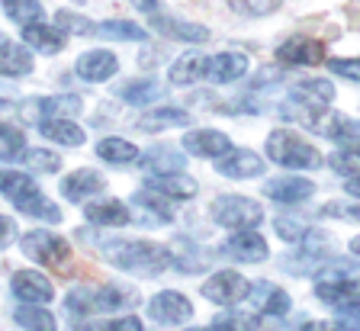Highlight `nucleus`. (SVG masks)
Returning a JSON list of instances; mask_svg holds the SVG:
<instances>
[{
	"instance_id": "obj_6",
	"label": "nucleus",
	"mask_w": 360,
	"mask_h": 331,
	"mask_svg": "<svg viewBox=\"0 0 360 331\" xmlns=\"http://www.w3.org/2000/svg\"><path fill=\"white\" fill-rule=\"evenodd\" d=\"M22 254L39 264H49V267H58V264H65L68 257H71V248H68V241L58 238L55 232L36 228V232L22 235Z\"/></svg>"
},
{
	"instance_id": "obj_34",
	"label": "nucleus",
	"mask_w": 360,
	"mask_h": 331,
	"mask_svg": "<svg viewBox=\"0 0 360 331\" xmlns=\"http://www.w3.org/2000/svg\"><path fill=\"white\" fill-rule=\"evenodd\" d=\"M139 126L145 132H158V129H171V126H187V113L177 110V106H165V110H155V113H145L139 119Z\"/></svg>"
},
{
	"instance_id": "obj_53",
	"label": "nucleus",
	"mask_w": 360,
	"mask_h": 331,
	"mask_svg": "<svg viewBox=\"0 0 360 331\" xmlns=\"http://www.w3.org/2000/svg\"><path fill=\"white\" fill-rule=\"evenodd\" d=\"M4 106H7V100H0V110H4Z\"/></svg>"
},
{
	"instance_id": "obj_17",
	"label": "nucleus",
	"mask_w": 360,
	"mask_h": 331,
	"mask_svg": "<svg viewBox=\"0 0 360 331\" xmlns=\"http://www.w3.org/2000/svg\"><path fill=\"white\" fill-rule=\"evenodd\" d=\"M248 71V55L241 52H222L216 58H206V77L212 84H232L238 77H245Z\"/></svg>"
},
{
	"instance_id": "obj_20",
	"label": "nucleus",
	"mask_w": 360,
	"mask_h": 331,
	"mask_svg": "<svg viewBox=\"0 0 360 331\" xmlns=\"http://www.w3.org/2000/svg\"><path fill=\"white\" fill-rule=\"evenodd\" d=\"M22 42L42 55H55L65 48V32H61L58 26H49V23H42V20H36V23L22 26Z\"/></svg>"
},
{
	"instance_id": "obj_7",
	"label": "nucleus",
	"mask_w": 360,
	"mask_h": 331,
	"mask_svg": "<svg viewBox=\"0 0 360 331\" xmlns=\"http://www.w3.org/2000/svg\"><path fill=\"white\" fill-rule=\"evenodd\" d=\"M292 100L302 106V122L312 126V122L319 119V110L335 100V87H331V81H325V77H309V81H300L292 87Z\"/></svg>"
},
{
	"instance_id": "obj_16",
	"label": "nucleus",
	"mask_w": 360,
	"mask_h": 331,
	"mask_svg": "<svg viewBox=\"0 0 360 331\" xmlns=\"http://www.w3.org/2000/svg\"><path fill=\"white\" fill-rule=\"evenodd\" d=\"M184 148H187L190 155H196V158H222L225 151L232 148V142H229V136H222V132L200 129V132H187V136H184Z\"/></svg>"
},
{
	"instance_id": "obj_3",
	"label": "nucleus",
	"mask_w": 360,
	"mask_h": 331,
	"mask_svg": "<svg viewBox=\"0 0 360 331\" xmlns=\"http://www.w3.org/2000/svg\"><path fill=\"white\" fill-rule=\"evenodd\" d=\"M267 158L280 167H292V171H315V167L322 164V155H319L306 138H300L296 132H286V129L270 132Z\"/></svg>"
},
{
	"instance_id": "obj_30",
	"label": "nucleus",
	"mask_w": 360,
	"mask_h": 331,
	"mask_svg": "<svg viewBox=\"0 0 360 331\" xmlns=\"http://www.w3.org/2000/svg\"><path fill=\"white\" fill-rule=\"evenodd\" d=\"M202 74H206V58L196 55V52H190V55H184V58L174 61L171 84H180V87H184V84H196Z\"/></svg>"
},
{
	"instance_id": "obj_15",
	"label": "nucleus",
	"mask_w": 360,
	"mask_h": 331,
	"mask_svg": "<svg viewBox=\"0 0 360 331\" xmlns=\"http://www.w3.org/2000/svg\"><path fill=\"white\" fill-rule=\"evenodd\" d=\"M277 58L286 61V65H319L325 61V46L322 42H315V39H286L283 46L277 48Z\"/></svg>"
},
{
	"instance_id": "obj_4",
	"label": "nucleus",
	"mask_w": 360,
	"mask_h": 331,
	"mask_svg": "<svg viewBox=\"0 0 360 331\" xmlns=\"http://www.w3.org/2000/svg\"><path fill=\"white\" fill-rule=\"evenodd\" d=\"M132 296L120 286H75L68 293V309L75 316H97V312H112V309L129 306Z\"/></svg>"
},
{
	"instance_id": "obj_26",
	"label": "nucleus",
	"mask_w": 360,
	"mask_h": 331,
	"mask_svg": "<svg viewBox=\"0 0 360 331\" xmlns=\"http://www.w3.org/2000/svg\"><path fill=\"white\" fill-rule=\"evenodd\" d=\"M158 32H165L171 39H180V42H206L210 39V30L200 23H184V20H171V16H155L151 20Z\"/></svg>"
},
{
	"instance_id": "obj_41",
	"label": "nucleus",
	"mask_w": 360,
	"mask_h": 331,
	"mask_svg": "<svg viewBox=\"0 0 360 331\" xmlns=\"http://www.w3.org/2000/svg\"><path fill=\"white\" fill-rule=\"evenodd\" d=\"M328 161L338 174H347V177L360 174V151L357 148H341V151H335Z\"/></svg>"
},
{
	"instance_id": "obj_10",
	"label": "nucleus",
	"mask_w": 360,
	"mask_h": 331,
	"mask_svg": "<svg viewBox=\"0 0 360 331\" xmlns=\"http://www.w3.org/2000/svg\"><path fill=\"white\" fill-rule=\"evenodd\" d=\"M148 316L161 325H184L190 316H193V306H190L187 296L167 290V293H158L155 299L148 302Z\"/></svg>"
},
{
	"instance_id": "obj_52",
	"label": "nucleus",
	"mask_w": 360,
	"mask_h": 331,
	"mask_svg": "<svg viewBox=\"0 0 360 331\" xmlns=\"http://www.w3.org/2000/svg\"><path fill=\"white\" fill-rule=\"evenodd\" d=\"M351 251L360 257V238H354V241H351Z\"/></svg>"
},
{
	"instance_id": "obj_28",
	"label": "nucleus",
	"mask_w": 360,
	"mask_h": 331,
	"mask_svg": "<svg viewBox=\"0 0 360 331\" xmlns=\"http://www.w3.org/2000/svg\"><path fill=\"white\" fill-rule=\"evenodd\" d=\"M42 136L58 145H84V129L71 119H42Z\"/></svg>"
},
{
	"instance_id": "obj_42",
	"label": "nucleus",
	"mask_w": 360,
	"mask_h": 331,
	"mask_svg": "<svg viewBox=\"0 0 360 331\" xmlns=\"http://www.w3.org/2000/svg\"><path fill=\"white\" fill-rule=\"evenodd\" d=\"M55 20H58V30L61 32H75V36H87V32H94V26L87 23V20H84V16H77V13H71V10H61L58 16H55Z\"/></svg>"
},
{
	"instance_id": "obj_35",
	"label": "nucleus",
	"mask_w": 360,
	"mask_h": 331,
	"mask_svg": "<svg viewBox=\"0 0 360 331\" xmlns=\"http://www.w3.org/2000/svg\"><path fill=\"white\" fill-rule=\"evenodd\" d=\"M16 322H20L26 331H55V316L45 312V309H39V306H32V302L16 309Z\"/></svg>"
},
{
	"instance_id": "obj_8",
	"label": "nucleus",
	"mask_w": 360,
	"mask_h": 331,
	"mask_svg": "<svg viewBox=\"0 0 360 331\" xmlns=\"http://www.w3.org/2000/svg\"><path fill=\"white\" fill-rule=\"evenodd\" d=\"M248 280L241 277V273L235 271H222L216 273V277H210L206 283H202V296L212 302H219V306H232V302H241L248 296Z\"/></svg>"
},
{
	"instance_id": "obj_18",
	"label": "nucleus",
	"mask_w": 360,
	"mask_h": 331,
	"mask_svg": "<svg viewBox=\"0 0 360 331\" xmlns=\"http://www.w3.org/2000/svg\"><path fill=\"white\" fill-rule=\"evenodd\" d=\"M10 286H13V296H20L22 302H36V306L39 302H52V283L36 271H16Z\"/></svg>"
},
{
	"instance_id": "obj_40",
	"label": "nucleus",
	"mask_w": 360,
	"mask_h": 331,
	"mask_svg": "<svg viewBox=\"0 0 360 331\" xmlns=\"http://www.w3.org/2000/svg\"><path fill=\"white\" fill-rule=\"evenodd\" d=\"M283 0H229V7L241 16H267L280 7Z\"/></svg>"
},
{
	"instance_id": "obj_51",
	"label": "nucleus",
	"mask_w": 360,
	"mask_h": 331,
	"mask_svg": "<svg viewBox=\"0 0 360 331\" xmlns=\"http://www.w3.org/2000/svg\"><path fill=\"white\" fill-rule=\"evenodd\" d=\"M345 216H351V219H360V206H351V209H345Z\"/></svg>"
},
{
	"instance_id": "obj_32",
	"label": "nucleus",
	"mask_w": 360,
	"mask_h": 331,
	"mask_svg": "<svg viewBox=\"0 0 360 331\" xmlns=\"http://www.w3.org/2000/svg\"><path fill=\"white\" fill-rule=\"evenodd\" d=\"M94 32L103 39H120V42H145V30L129 20H106V23L94 26Z\"/></svg>"
},
{
	"instance_id": "obj_36",
	"label": "nucleus",
	"mask_w": 360,
	"mask_h": 331,
	"mask_svg": "<svg viewBox=\"0 0 360 331\" xmlns=\"http://www.w3.org/2000/svg\"><path fill=\"white\" fill-rule=\"evenodd\" d=\"M39 110L45 113V119H65V116L81 113V100L75 93H65V97H45L39 103Z\"/></svg>"
},
{
	"instance_id": "obj_33",
	"label": "nucleus",
	"mask_w": 360,
	"mask_h": 331,
	"mask_svg": "<svg viewBox=\"0 0 360 331\" xmlns=\"http://www.w3.org/2000/svg\"><path fill=\"white\" fill-rule=\"evenodd\" d=\"M97 155L103 161H110V164H129V161L139 158V148L132 142H126V138H103L97 145Z\"/></svg>"
},
{
	"instance_id": "obj_44",
	"label": "nucleus",
	"mask_w": 360,
	"mask_h": 331,
	"mask_svg": "<svg viewBox=\"0 0 360 331\" xmlns=\"http://www.w3.org/2000/svg\"><path fill=\"white\" fill-rule=\"evenodd\" d=\"M328 68L335 71V74L347 77V81H357L360 84V58H331Z\"/></svg>"
},
{
	"instance_id": "obj_2",
	"label": "nucleus",
	"mask_w": 360,
	"mask_h": 331,
	"mask_svg": "<svg viewBox=\"0 0 360 331\" xmlns=\"http://www.w3.org/2000/svg\"><path fill=\"white\" fill-rule=\"evenodd\" d=\"M0 193L13 200V206L26 216H36V219H45V222H58L61 212L58 206H52L45 200V193L32 183L30 174L22 171H0Z\"/></svg>"
},
{
	"instance_id": "obj_38",
	"label": "nucleus",
	"mask_w": 360,
	"mask_h": 331,
	"mask_svg": "<svg viewBox=\"0 0 360 331\" xmlns=\"http://www.w3.org/2000/svg\"><path fill=\"white\" fill-rule=\"evenodd\" d=\"M22 161L32 167L36 174H55L61 167V158L55 151L49 148H32V151H22Z\"/></svg>"
},
{
	"instance_id": "obj_27",
	"label": "nucleus",
	"mask_w": 360,
	"mask_h": 331,
	"mask_svg": "<svg viewBox=\"0 0 360 331\" xmlns=\"http://www.w3.org/2000/svg\"><path fill=\"white\" fill-rule=\"evenodd\" d=\"M135 209H139L142 222H148V226H161V222H171L174 219L171 203L161 200V196H155L151 190H145V193L135 196Z\"/></svg>"
},
{
	"instance_id": "obj_39",
	"label": "nucleus",
	"mask_w": 360,
	"mask_h": 331,
	"mask_svg": "<svg viewBox=\"0 0 360 331\" xmlns=\"http://www.w3.org/2000/svg\"><path fill=\"white\" fill-rule=\"evenodd\" d=\"M212 331H257V318L245 312H225L210 325Z\"/></svg>"
},
{
	"instance_id": "obj_29",
	"label": "nucleus",
	"mask_w": 360,
	"mask_h": 331,
	"mask_svg": "<svg viewBox=\"0 0 360 331\" xmlns=\"http://www.w3.org/2000/svg\"><path fill=\"white\" fill-rule=\"evenodd\" d=\"M139 164L145 167L148 174H177V171H184V164H187V158L180 155V151H171V148H158V151H151V155H145Z\"/></svg>"
},
{
	"instance_id": "obj_23",
	"label": "nucleus",
	"mask_w": 360,
	"mask_h": 331,
	"mask_svg": "<svg viewBox=\"0 0 360 331\" xmlns=\"http://www.w3.org/2000/svg\"><path fill=\"white\" fill-rule=\"evenodd\" d=\"M248 296H251L255 306L261 309V312H267V316H283V312H290V296H286L280 286H274V283L248 286Z\"/></svg>"
},
{
	"instance_id": "obj_13",
	"label": "nucleus",
	"mask_w": 360,
	"mask_h": 331,
	"mask_svg": "<svg viewBox=\"0 0 360 331\" xmlns=\"http://www.w3.org/2000/svg\"><path fill=\"white\" fill-rule=\"evenodd\" d=\"M219 174L235 177V181H248V177L264 174V158L261 155H255V151H248V148L225 151L222 158H219Z\"/></svg>"
},
{
	"instance_id": "obj_45",
	"label": "nucleus",
	"mask_w": 360,
	"mask_h": 331,
	"mask_svg": "<svg viewBox=\"0 0 360 331\" xmlns=\"http://www.w3.org/2000/svg\"><path fill=\"white\" fill-rule=\"evenodd\" d=\"M277 232H280V238H286V241H300L302 235H309V228L302 226V222H290V219H277Z\"/></svg>"
},
{
	"instance_id": "obj_47",
	"label": "nucleus",
	"mask_w": 360,
	"mask_h": 331,
	"mask_svg": "<svg viewBox=\"0 0 360 331\" xmlns=\"http://www.w3.org/2000/svg\"><path fill=\"white\" fill-rule=\"evenodd\" d=\"M0 142H10V145H13V151L22 148V136L16 132L13 126H7V122H0ZM16 155H20V151H16Z\"/></svg>"
},
{
	"instance_id": "obj_11",
	"label": "nucleus",
	"mask_w": 360,
	"mask_h": 331,
	"mask_svg": "<svg viewBox=\"0 0 360 331\" xmlns=\"http://www.w3.org/2000/svg\"><path fill=\"white\" fill-rule=\"evenodd\" d=\"M225 254L241 264H261L267 257V241L257 232H251V228H238L232 238L225 241Z\"/></svg>"
},
{
	"instance_id": "obj_31",
	"label": "nucleus",
	"mask_w": 360,
	"mask_h": 331,
	"mask_svg": "<svg viewBox=\"0 0 360 331\" xmlns=\"http://www.w3.org/2000/svg\"><path fill=\"white\" fill-rule=\"evenodd\" d=\"M120 97L126 103H135V106H145L151 103L155 97H161V84L151 81V77H139V81H129L120 87Z\"/></svg>"
},
{
	"instance_id": "obj_1",
	"label": "nucleus",
	"mask_w": 360,
	"mask_h": 331,
	"mask_svg": "<svg viewBox=\"0 0 360 331\" xmlns=\"http://www.w3.org/2000/svg\"><path fill=\"white\" fill-rule=\"evenodd\" d=\"M103 254L112 267L132 273H161L165 267H171V251L155 245L145 238H116L103 245Z\"/></svg>"
},
{
	"instance_id": "obj_37",
	"label": "nucleus",
	"mask_w": 360,
	"mask_h": 331,
	"mask_svg": "<svg viewBox=\"0 0 360 331\" xmlns=\"http://www.w3.org/2000/svg\"><path fill=\"white\" fill-rule=\"evenodd\" d=\"M4 10L20 26H30L36 20H42V4L39 0H4Z\"/></svg>"
},
{
	"instance_id": "obj_9",
	"label": "nucleus",
	"mask_w": 360,
	"mask_h": 331,
	"mask_svg": "<svg viewBox=\"0 0 360 331\" xmlns=\"http://www.w3.org/2000/svg\"><path fill=\"white\" fill-rule=\"evenodd\" d=\"M315 296L328 306L341 309V312H351V309L360 306V280H347V277H338V280H319L315 283Z\"/></svg>"
},
{
	"instance_id": "obj_19",
	"label": "nucleus",
	"mask_w": 360,
	"mask_h": 331,
	"mask_svg": "<svg viewBox=\"0 0 360 331\" xmlns=\"http://www.w3.org/2000/svg\"><path fill=\"white\" fill-rule=\"evenodd\" d=\"M264 193L277 203H302L315 193V183L306 181V177H277V181L264 183Z\"/></svg>"
},
{
	"instance_id": "obj_50",
	"label": "nucleus",
	"mask_w": 360,
	"mask_h": 331,
	"mask_svg": "<svg viewBox=\"0 0 360 331\" xmlns=\"http://www.w3.org/2000/svg\"><path fill=\"white\" fill-rule=\"evenodd\" d=\"M345 190H347V193H351V196H357V200H360V174H354V177H347Z\"/></svg>"
},
{
	"instance_id": "obj_24",
	"label": "nucleus",
	"mask_w": 360,
	"mask_h": 331,
	"mask_svg": "<svg viewBox=\"0 0 360 331\" xmlns=\"http://www.w3.org/2000/svg\"><path fill=\"white\" fill-rule=\"evenodd\" d=\"M32 71V52L16 42H0V74L4 77H22Z\"/></svg>"
},
{
	"instance_id": "obj_21",
	"label": "nucleus",
	"mask_w": 360,
	"mask_h": 331,
	"mask_svg": "<svg viewBox=\"0 0 360 331\" xmlns=\"http://www.w3.org/2000/svg\"><path fill=\"white\" fill-rule=\"evenodd\" d=\"M145 187H148L151 193L171 196V200H190V196L196 193V181L190 177V174H180V171L177 174H161V177L151 174Z\"/></svg>"
},
{
	"instance_id": "obj_5",
	"label": "nucleus",
	"mask_w": 360,
	"mask_h": 331,
	"mask_svg": "<svg viewBox=\"0 0 360 331\" xmlns=\"http://www.w3.org/2000/svg\"><path fill=\"white\" fill-rule=\"evenodd\" d=\"M212 219L225 228H251L264 219V209L251 196H219L212 203Z\"/></svg>"
},
{
	"instance_id": "obj_14",
	"label": "nucleus",
	"mask_w": 360,
	"mask_h": 331,
	"mask_svg": "<svg viewBox=\"0 0 360 331\" xmlns=\"http://www.w3.org/2000/svg\"><path fill=\"white\" fill-rule=\"evenodd\" d=\"M116 71H120V61H116L112 52H106V48H94V52H84L81 58H77V74L90 84L110 81Z\"/></svg>"
},
{
	"instance_id": "obj_25",
	"label": "nucleus",
	"mask_w": 360,
	"mask_h": 331,
	"mask_svg": "<svg viewBox=\"0 0 360 331\" xmlns=\"http://www.w3.org/2000/svg\"><path fill=\"white\" fill-rule=\"evenodd\" d=\"M103 190V177H100L97 171H90V167H81V171L68 174L65 181H61V193L68 196V200H84V196L90 193H100Z\"/></svg>"
},
{
	"instance_id": "obj_43",
	"label": "nucleus",
	"mask_w": 360,
	"mask_h": 331,
	"mask_svg": "<svg viewBox=\"0 0 360 331\" xmlns=\"http://www.w3.org/2000/svg\"><path fill=\"white\" fill-rule=\"evenodd\" d=\"M77 331H142V322L135 316L112 318V322H97V325H81Z\"/></svg>"
},
{
	"instance_id": "obj_22",
	"label": "nucleus",
	"mask_w": 360,
	"mask_h": 331,
	"mask_svg": "<svg viewBox=\"0 0 360 331\" xmlns=\"http://www.w3.org/2000/svg\"><path fill=\"white\" fill-rule=\"evenodd\" d=\"M84 216L94 222V226H126L132 212L129 206H122L120 200H97V203L84 206Z\"/></svg>"
},
{
	"instance_id": "obj_49",
	"label": "nucleus",
	"mask_w": 360,
	"mask_h": 331,
	"mask_svg": "<svg viewBox=\"0 0 360 331\" xmlns=\"http://www.w3.org/2000/svg\"><path fill=\"white\" fill-rule=\"evenodd\" d=\"M135 10H142V13H155L158 10V0H132Z\"/></svg>"
},
{
	"instance_id": "obj_12",
	"label": "nucleus",
	"mask_w": 360,
	"mask_h": 331,
	"mask_svg": "<svg viewBox=\"0 0 360 331\" xmlns=\"http://www.w3.org/2000/svg\"><path fill=\"white\" fill-rule=\"evenodd\" d=\"M312 129H319L325 138L341 142L345 148L360 151V122L357 119H347V116H341V113H331V116H319V119L312 122Z\"/></svg>"
},
{
	"instance_id": "obj_46",
	"label": "nucleus",
	"mask_w": 360,
	"mask_h": 331,
	"mask_svg": "<svg viewBox=\"0 0 360 331\" xmlns=\"http://www.w3.org/2000/svg\"><path fill=\"white\" fill-rule=\"evenodd\" d=\"M13 238H16V222L7 216H0V248H7Z\"/></svg>"
},
{
	"instance_id": "obj_48",
	"label": "nucleus",
	"mask_w": 360,
	"mask_h": 331,
	"mask_svg": "<svg viewBox=\"0 0 360 331\" xmlns=\"http://www.w3.org/2000/svg\"><path fill=\"white\" fill-rule=\"evenodd\" d=\"M338 325H341V331H360V306L351 309V312H345Z\"/></svg>"
},
{
	"instance_id": "obj_54",
	"label": "nucleus",
	"mask_w": 360,
	"mask_h": 331,
	"mask_svg": "<svg viewBox=\"0 0 360 331\" xmlns=\"http://www.w3.org/2000/svg\"><path fill=\"white\" fill-rule=\"evenodd\" d=\"M193 331H212V328H193Z\"/></svg>"
}]
</instances>
